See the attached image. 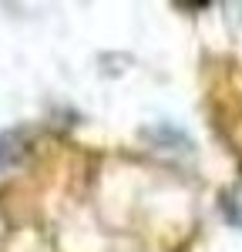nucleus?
Here are the masks:
<instances>
[{"mask_svg": "<svg viewBox=\"0 0 242 252\" xmlns=\"http://www.w3.org/2000/svg\"><path fill=\"white\" fill-rule=\"evenodd\" d=\"M27 155V141L20 131H3L0 135V165H17Z\"/></svg>", "mask_w": 242, "mask_h": 252, "instance_id": "1", "label": "nucleus"}, {"mask_svg": "<svg viewBox=\"0 0 242 252\" xmlns=\"http://www.w3.org/2000/svg\"><path fill=\"white\" fill-rule=\"evenodd\" d=\"M222 209H225V219H229L232 225H242V195L239 192L222 195Z\"/></svg>", "mask_w": 242, "mask_h": 252, "instance_id": "2", "label": "nucleus"}]
</instances>
